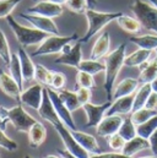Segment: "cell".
Instances as JSON below:
<instances>
[{
    "instance_id": "8fae6325",
    "label": "cell",
    "mask_w": 157,
    "mask_h": 158,
    "mask_svg": "<svg viewBox=\"0 0 157 158\" xmlns=\"http://www.w3.org/2000/svg\"><path fill=\"white\" fill-rule=\"evenodd\" d=\"M64 11L63 5L48 1V0H40V1H36L35 5L30 6L26 9V12L28 14H35V15H40V16H45L49 19H55L59 17Z\"/></svg>"
},
{
    "instance_id": "9f6ffc18",
    "label": "cell",
    "mask_w": 157,
    "mask_h": 158,
    "mask_svg": "<svg viewBox=\"0 0 157 158\" xmlns=\"http://www.w3.org/2000/svg\"><path fill=\"white\" fill-rule=\"evenodd\" d=\"M23 158H32V157H31V156H25Z\"/></svg>"
},
{
    "instance_id": "4fadbf2b",
    "label": "cell",
    "mask_w": 157,
    "mask_h": 158,
    "mask_svg": "<svg viewBox=\"0 0 157 158\" xmlns=\"http://www.w3.org/2000/svg\"><path fill=\"white\" fill-rule=\"evenodd\" d=\"M43 91H44L43 85H40L38 82L32 85L27 89L22 91L20 103L23 106H27L35 110H38L40 103H42V99H43Z\"/></svg>"
},
{
    "instance_id": "7dc6e473",
    "label": "cell",
    "mask_w": 157,
    "mask_h": 158,
    "mask_svg": "<svg viewBox=\"0 0 157 158\" xmlns=\"http://www.w3.org/2000/svg\"><path fill=\"white\" fill-rule=\"evenodd\" d=\"M58 153H59L60 156H66L68 158H78V157H75L74 155H71L70 152H68L66 150H58Z\"/></svg>"
},
{
    "instance_id": "db71d44e",
    "label": "cell",
    "mask_w": 157,
    "mask_h": 158,
    "mask_svg": "<svg viewBox=\"0 0 157 158\" xmlns=\"http://www.w3.org/2000/svg\"><path fill=\"white\" fill-rule=\"evenodd\" d=\"M44 158H60L59 156H55V155H48V156H45Z\"/></svg>"
},
{
    "instance_id": "681fc988",
    "label": "cell",
    "mask_w": 157,
    "mask_h": 158,
    "mask_svg": "<svg viewBox=\"0 0 157 158\" xmlns=\"http://www.w3.org/2000/svg\"><path fill=\"white\" fill-rule=\"evenodd\" d=\"M48 1H52V2H55V4H59V5H65L66 0H48Z\"/></svg>"
},
{
    "instance_id": "94428289",
    "label": "cell",
    "mask_w": 157,
    "mask_h": 158,
    "mask_svg": "<svg viewBox=\"0 0 157 158\" xmlns=\"http://www.w3.org/2000/svg\"><path fill=\"white\" fill-rule=\"evenodd\" d=\"M0 158H1V156H0Z\"/></svg>"
},
{
    "instance_id": "7a4b0ae2",
    "label": "cell",
    "mask_w": 157,
    "mask_h": 158,
    "mask_svg": "<svg viewBox=\"0 0 157 158\" xmlns=\"http://www.w3.org/2000/svg\"><path fill=\"white\" fill-rule=\"evenodd\" d=\"M121 15V12H107V11H98L93 7H88L85 11V16L87 20V31L81 37L80 40L82 43H87L92 40L97 33H100L107 25H109L112 21H116Z\"/></svg>"
},
{
    "instance_id": "277c9868",
    "label": "cell",
    "mask_w": 157,
    "mask_h": 158,
    "mask_svg": "<svg viewBox=\"0 0 157 158\" xmlns=\"http://www.w3.org/2000/svg\"><path fill=\"white\" fill-rule=\"evenodd\" d=\"M130 10L134 12L141 26L157 35V9L147 0H133Z\"/></svg>"
},
{
    "instance_id": "7402d4cb",
    "label": "cell",
    "mask_w": 157,
    "mask_h": 158,
    "mask_svg": "<svg viewBox=\"0 0 157 158\" xmlns=\"http://www.w3.org/2000/svg\"><path fill=\"white\" fill-rule=\"evenodd\" d=\"M149 148H150L149 140L136 135L135 137H133L131 140L125 142V145H124V147L121 150V153H124V155H126L129 157H133L136 153H139V152H141L144 150H149Z\"/></svg>"
},
{
    "instance_id": "8992f818",
    "label": "cell",
    "mask_w": 157,
    "mask_h": 158,
    "mask_svg": "<svg viewBox=\"0 0 157 158\" xmlns=\"http://www.w3.org/2000/svg\"><path fill=\"white\" fill-rule=\"evenodd\" d=\"M54 129L57 130L58 135L60 136V139L63 141V145H64V147L68 152H70L71 155H74L78 158H90V153L83 147L80 146V143L73 136L71 130L64 123H60V124L55 125Z\"/></svg>"
},
{
    "instance_id": "4dcf8cb0",
    "label": "cell",
    "mask_w": 157,
    "mask_h": 158,
    "mask_svg": "<svg viewBox=\"0 0 157 158\" xmlns=\"http://www.w3.org/2000/svg\"><path fill=\"white\" fill-rule=\"evenodd\" d=\"M9 66V74L16 80V82L22 87L23 89V77H22V70H21V64H20V59L17 53H12L11 54V59L10 63L7 64Z\"/></svg>"
},
{
    "instance_id": "74e56055",
    "label": "cell",
    "mask_w": 157,
    "mask_h": 158,
    "mask_svg": "<svg viewBox=\"0 0 157 158\" xmlns=\"http://www.w3.org/2000/svg\"><path fill=\"white\" fill-rule=\"evenodd\" d=\"M76 85L78 87H85V88H93L96 86V82L93 79V75L85 73V71H78L76 74Z\"/></svg>"
},
{
    "instance_id": "91938a15",
    "label": "cell",
    "mask_w": 157,
    "mask_h": 158,
    "mask_svg": "<svg viewBox=\"0 0 157 158\" xmlns=\"http://www.w3.org/2000/svg\"><path fill=\"white\" fill-rule=\"evenodd\" d=\"M33 1H38V0H33Z\"/></svg>"
},
{
    "instance_id": "680465c9",
    "label": "cell",
    "mask_w": 157,
    "mask_h": 158,
    "mask_svg": "<svg viewBox=\"0 0 157 158\" xmlns=\"http://www.w3.org/2000/svg\"><path fill=\"white\" fill-rule=\"evenodd\" d=\"M155 52H156V55H157V49H156V50H155Z\"/></svg>"
},
{
    "instance_id": "f6af8a7d",
    "label": "cell",
    "mask_w": 157,
    "mask_h": 158,
    "mask_svg": "<svg viewBox=\"0 0 157 158\" xmlns=\"http://www.w3.org/2000/svg\"><path fill=\"white\" fill-rule=\"evenodd\" d=\"M146 108H150V109H154L157 110V92H151V94L149 96L147 101H146V104H145Z\"/></svg>"
},
{
    "instance_id": "836d02e7",
    "label": "cell",
    "mask_w": 157,
    "mask_h": 158,
    "mask_svg": "<svg viewBox=\"0 0 157 158\" xmlns=\"http://www.w3.org/2000/svg\"><path fill=\"white\" fill-rule=\"evenodd\" d=\"M53 76V70L47 69L44 65L42 64H36V73H35V80L43 85L44 87H49L50 86V81Z\"/></svg>"
},
{
    "instance_id": "ab89813d",
    "label": "cell",
    "mask_w": 157,
    "mask_h": 158,
    "mask_svg": "<svg viewBox=\"0 0 157 158\" xmlns=\"http://www.w3.org/2000/svg\"><path fill=\"white\" fill-rule=\"evenodd\" d=\"M0 147L9 151V152H15L19 148V145L16 141H14L12 139H10L5 132L4 129L0 127Z\"/></svg>"
},
{
    "instance_id": "5b68a950",
    "label": "cell",
    "mask_w": 157,
    "mask_h": 158,
    "mask_svg": "<svg viewBox=\"0 0 157 158\" xmlns=\"http://www.w3.org/2000/svg\"><path fill=\"white\" fill-rule=\"evenodd\" d=\"M80 40L78 33H73L70 36H60V35H49L45 40L38 45V48L32 53V56H44L50 54H59L64 49V47L71 42Z\"/></svg>"
},
{
    "instance_id": "3957f363",
    "label": "cell",
    "mask_w": 157,
    "mask_h": 158,
    "mask_svg": "<svg viewBox=\"0 0 157 158\" xmlns=\"http://www.w3.org/2000/svg\"><path fill=\"white\" fill-rule=\"evenodd\" d=\"M6 22L9 27L11 28L12 33L15 35L17 42L20 43L21 47H31V45H39L43 40H45L49 35L45 32H42L35 27H27L21 23H19L14 16H7Z\"/></svg>"
},
{
    "instance_id": "7c38bea8",
    "label": "cell",
    "mask_w": 157,
    "mask_h": 158,
    "mask_svg": "<svg viewBox=\"0 0 157 158\" xmlns=\"http://www.w3.org/2000/svg\"><path fill=\"white\" fill-rule=\"evenodd\" d=\"M47 89H48V94L50 97V101H52V103H53V106H54V108H55V110H57V113H58L60 120L70 130H76V124H75L74 118L71 115V112L66 108V106L60 99V97L58 94V91H55V89H53L50 87H47Z\"/></svg>"
},
{
    "instance_id": "cb8c5ba5",
    "label": "cell",
    "mask_w": 157,
    "mask_h": 158,
    "mask_svg": "<svg viewBox=\"0 0 157 158\" xmlns=\"http://www.w3.org/2000/svg\"><path fill=\"white\" fill-rule=\"evenodd\" d=\"M27 135H28L30 147L37 148L44 142V140L47 137V129L44 127V125L42 123L37 121L31 126V129L28 130Z\"/></svg>"
},
{
    "instance_id": "d6a6232c",
    "label": "cell",
    "mask_w": 157,
    "mask_h": 158,
    "mask_svg": "<svg viewBox=\"0 0 157 158\" xmlns=\"http://www.w3.org/2000/svg\"><path fill=\"white\" fill-rule=\"evenodd\" d=\"M156 114H157V110H154V109H150V108L144 107V108H140V109H138V110L131 112L130 118L133 120V123L138 126V125H140V124H144L145 121H147L149 119L152 118V117L156 115Z\"/></svg>"
},
{
    "instance_id": "11a10c76",
    "label": "cell",
    "mask_w": 157,
    "mask_h": 158,
    "mask_svg": "<svg viewBox=\"0 0 157 158\" xmlns=\"http://www.w3.org/2000/svg\"><path fill=\"white\" fill-rule=\"evenodd\" d=\"M139 158H157V156H149V157H139Z\"/></svg>"
},
{
    "instance_id": "30bf717a",
    "label": "cell",
    "mask_w": 157,
    "mask_h": 158,
    "mask_svg": "<svg viewBox=\"0 0 157 158\" xmlns=\"http://www.w3.org/2000/svg\"><path fill=\"white\" fill-rule=\"evenodd\" d=\"M111 104H112V102H109V101H107L106 103H102V104H93L91 102L83 104L82 109L86 113V118H87L85 127H93V126L96 127L101 123V120L106 117V113L109 109Z\"/></svg>"
},
{
    "instance_id": "7bdbcfd3",
    "label": "cell",
    "mask_w": 157,
    "mask_h": 158,
    "mask_svg": "<svg viewBox=\"0 0 157 158\" xmlns=\"http://www.w3.org/2000/svg\"><path fill=\"white\" fill-rule=\"evenodd\" d=\"M76 94H78V102H80L81 107L91 101V89H90V88L78 87V89H76Z\"/></svg>"
},
{
    "instance_id": "f5cc1de1",
    "label": "cell",
    "mask_w": 157,
    "mask_h": 158,
    "mask_svg": "<svg viewBox=\"0 0 157 158\" xmlns=\"http://www.w3.org/2000/svg\"><path fill=\"white\" fill-rule=\"evenodd\" d=\"M0 127H2V129H5V127H6V125L4 124V121H2L1 117H0Z\"/></svg>"
},
{
    "instance_id": "ffe728a7",
    "label": "cell",
    "mask_w": 157,
    "mask_h": 158,
    "mask_svg": "<svg viewBox=\"0 0 157 158\" xmlns=\"http://www.w3.org/2000/svg\"><path fill=\"white\" fill-rule=\"evenodd\" d=\"M109 49H111V36L108 32H102L97 37V40L91 49L90 59L100 60L102 58H106L107 54L109 53Z\"/></svg>"
},
{
    "instance_id": "5bb4252c",
    "label": "cell",
    "mask_w": 157,
    "mask_h": 158,
    "mask_svg": "<svg viewBox=\"0 0 157 158\" xmlns=\"http://www.w3.org/2000/svg\"><path fill=\"white\" fill-rule=\"evenodd\" d=\"M0 89L6 96H9L11 99L20 103L21 93H22L23 89L16 82V80L14 79L10 74H7L4 69H0Z\"/></svg>"
},
{
    "instance_id": "60d3db41",
    "label": "cell",
    "mask_w": 157,
    "mask_h": 158,
    "mask_svg": "<svg viewBox=\"0 0 157 158\" xmlns=\"http://www.w3.org/2000/svg\"><path fill=\"white\" fill-rule=\"evenodd\" d=\"M65 85H66V76L60 71H53V76H52L49 87L55 91H60L65 87Z\"/></svg>"
},
{
    "instance_id": "f1b7e54d",
    "label": "cell",
    "mask_w": 157,
    "mask_h": 158,
    "mask_svg": "<svg viewBox=\"0 0 157 158\" xmlns=\"http://www.w3.org/2000/svg\"><path fill=\"white\" fill-rule=\"evenodd\" d=\"M78 71H85L91 75H98L101 73H104L106 65L104 63H101L100 60H93V59H82L81 63L76 68Z\"/></svg>"
},
{
    "instance_id": "f907efd6",
    "label": "cell",
    "mask_w": 157,
    "mask_h": 158,
    "mask_svg": "<svg viewBox=\"0 0 157 158\" xmlns=\"http://www.w3.org/2000/svg\"><path fill=\"white\" fill-rule=\"evenodd\" d=\"M87 2H88V6H90V7H92V6L95 7V5H96L97 1H96V0H87Z\"/></svg>"
},
{
    "instance_id": "c3c4849f",
    "label": "cell",
    "mask_w": 157,
    "mask_h": 158,
    "mask_svg": "<svg viewBox=\"0 0 157 158\" xmlns=\"http://www.w3.org/2000/svg\"><path fill=\"white\" fill-rule=\"evenodd\" d=\"M151 87H152V91L154 92H157V77L151 82Z\"/></svg>"
},
{
    "instance_id": "1f68e13d",
    "label": "cell",
    "mask_w": 157,
    "mask_h": 158,
    "mask_svg": "<svg viewBox=\"0 0 157 158\" xmlns=\"http://www.w3.org/2000/svg\"><path fill=\"white\" fill-rule=\"evenodd\" d=\"M118 134L125 140V141H129L131 140L133 137H135L138 135V130H136V125L133 123V120L130 117H126L124 118L120 127H119V131Z\"/></svg>"
},
{
    "instance_id": "52a82bcc",
    "label": "cell",
    "mask_w": 157,
    "mask_h": 158,
    "mask_svg": "<svg viewBox=\"0 0 157 158\" xmlns=\"http://www.w3.org/2000/svg\"><path fill=\"white\" fill-rule=\"evenodd\" d=\"M9 121L14 125L15 130L20 132H28L31 126L37 123V120L23 108V104L21 103L9 109Z\"/></svg>"
},
{
    "instance_id": "e0dca14e",
    "label": "cell",
    "mask_w": 157,
    "mask_h": 158,
    "mask_svg": "<svg viewBox=\"0 0 157 158\" xmlns=\"http://www.w3.org/2000/svg\"><path fill=\"white\" fill-rule=\"evenodd\" d=\"M71 134L75 137V140L80 143V146L83 147L90 155H97L102 152L101 146L98 145L97 139L93 135L83 132V131H78V130H71Z\"/></svg>"
},
{
    "instance_id": "4316f807",
    "label": "cell",
    "mask_w": 157,
    "mask_h": 158,
    "mask_svg": "<svg viewBox=\"0 0 157 158\" xmlns=\"http://www.w3.org/2000/svg\"><path fill=\"white\" fill-rule=\"evenodd\" d=\"M129 40L138 45L139 48H142V49H147V50H156L157 49V35H140V36H133L130 37Z\"/></svg>"
},
{
    "instance_id": "9c48e42d",
    "label": "cell",
    "mask_w": 157,
    "mask_h": 158,
    "mask_svg": "<svg viewBox=\"0 0 157 158\" xmlns=\"http://www.w3.org/2000/svg\"><path fill=\"white\" fill-rule=\"evenodd\" d=\"M19 17L23 19L30 25H32V27L37 28L42 32H45L48 35H60V31L53 19L40 16V15H35V14H28V12H21L19 14Z\"/></svg>"
},
{
    "instance_id": "e575fe53",
    "label": "cell",
    "mask_w": 157,
    "mask_h": 158,
    "mask_svg": "<svg viewBox=\"0 0 157 158\" xmlns=\"http://www.w3.org/2000/svg\"><path fill=\"white\" fill-rule=\"evenodd\" d=\"M138 130V135L141 137H145L149 140V137L152 135L154 131L157 130V114L154 115L152 118H150L147 121H145L144 124H140L136 126Z\"/></svg>"
},
{
    "instance_id": "bcb514c9",
    "label": "cell",
    "mask_w": 157,
    "mask_h": 158,
    "mask_svg": "<svg viewBox=\"0 0 157 158\" xmlns=\"http://www.w3.org/2000/svg\"><path fill=\"white\" fill-rule=\"evenodd\" d=\"M149 142H150V150L152 151V155L157 156V130L152 132V135L149 137Z\"/></svg>"
},
{
    "instance_id": "f546056e",
    "label": "cell",
    "mask_w": 157,
    "mask_h": 158,
    "mask_svg": "<svg viewBox=\"0 0 157 158\" xmlns=\"http://www.w3.org/2000/svg\"><path fill=\"white\" fill-rule=\"evenodd\" d=\"M58 94L60 97V99L63 101V103L66 106V108L73 113V112H76L78 109L82 108L80 102H78V94H76V91H69V89H60L58 91Z\"/></svg>"
},
{
    "instance_id": "f35d334b",
    "label": "cell",
    "mask_w": 157,
    "mask_h": 158,
    "mask_svg": "<svg viewBox=\"0 0 157 158\" xmlns=\"http://www.w3.org/2000/svg\"><path fill=\"white\" fill-rule=\"evenodd\" d=\"M65 6L75 14H85V11L90 7L87 0H66Z\"/></svg>"
},
{
    "instance_id": "603a6c76",
    "label": "cell",
    "mask_w": 157,
    "mask_h": 158,
    "mask_svg": "<svg viewBox=\"0 0 157 158\" xmlns=\"http://www.w3.org/2000/svg\"><path fill=\"white\" fill-rule=\"evenodd\" d=\"M151 54H152L151 50L139 48L135 52H133L131 54L125 56L124 66H128V68H140L142 64H145L146 61L150 60Z\"/></svg>"
},
{
    "instance_id": "6f0895ef",
    "label": "cell",
    "mask_w": 157,
    "mask_h": 158,
    "mask_svg": "<svg viewBox=\"0 0 157 158\" xmlns=\"http://www.w3.org/2000/svg\"><path fill=\"white\" fill-rule=\"evenodd\" d=\"M60 158H68L66 156H60Z\"/></svg>"
},
{
    "instance_id": "816d5d0a",
    "label": "cell",
    "mask_w": 157,
    "mask_h": 158,
    "mask_svg": "<svg viewBox=\"0 0 157 158\" xmlns=\"http://www.w3.org/2000/svg\"><path fill=\"white\" fill-rule=\"evenodd\" d=\"M147 1H149L150 4H152V5L157 9V0H147Z\"/></svg>"
},
{
    "instance_id": "83f0119b",
    "label": "cell",
    "mask_w": 157,
    "mask_h": 158,
    "mask_svg": "<svg viewBox=\"0 0 157 158\" xmlns=\"http://www.w3.org/2000/svg\"><path fill=\"white\" fill-rule=\"evenodd\" d=\"M152 92L151 83H141V86L136 89V93L134 94V104H133V112L138 110L140 108H144L146 104V101L149 96Z\"/></svg>"
},
{
    "instance_id": "484cf974",
    "label": "cell",
    "mask_w": 157,
    "mask_h": 158,
    "mask_svg": "<svg viewBox=\"0 0 157 158\" xmlns=\"http://www.w3.org/2000/svg\"><path fill=\"white\" fill-rule=\"evenodd\" d=\"M116 22H117L118 26H119L123 31H125V32H128V33H130V35H136V33H139V32L141 31V27H142L141 23H140V21H139L136 17L128 16V15H125V14H123V12H121V15L116 20Z\"/></svg>"
},
{
    "instance_id": "ac0fdd59",
    "label": "cell",
    "mask_w": 157,
    "mask_h": 158,
    "mask_svg": "<svg viewBox=\"0 0 157 158\" xmlns=\"http://www.w3.org/2000/svg\"><path fill=\"white\" fill-rule=\"evenodd\" d=\"M17 55H19L20 64H21L23 83L33 81L35 80V73H36V64L32 61L31 56L28 55V53L26 52V49L23 47H20L17 49Z\"/></svg>"
},
{
    "instance_id": "9a60e30c",
    "label": "cell",
    "mask_w": 157,
    "mask_h": 158,
    "mask_svg": "<svg viewBox=\"0 0 157 158\" xmlns=\"http://www.w3.org/2000/svg\"><path fill=\"white\" fill-rule=\"evenodd\" d=\"M37 112H38L40 118L43 119V120H45V121H48L49 124H52L53 126H55V125L63 123V121L60 120V118H59V115H58V113H57V110H55V108H54L52 101H50V97H49V94H48L47 87H44V91H43V99H42L40 107L38 108Z\"/></svg>"
},
{
    "instance_id": "d6986e66",
    "label": "cell",
    "mask_w": 157,
    "mask_h": 158,
    "mask_svg": "<svg viewBox=\"0 0 157 158\" xmlns=\"http://www.w3.org/2000/svg\"><path fill=\"white\" fill-rule=\"evenodd\" d=\"M133 104H134V94L117 98L112 102L106 115H126V114H130L133 112Z\"/></svg>"
},
{
    "instance_id": "d590c367",
    "label": "cell",
    "mask_w": 157,
    "mask_h": 158,
    "mask_svg": "<svg viewBox=\"0 0 157 158\" xmlns=\"http://www.w3.org/2000/svg\"><path fill=\"white\" fill-rule=\"evenodd\" d=\"M11 54L12 53L10 50V45H9L7 38H6L4 31L1 30V26H0V58L2 59V61L5 63V65H7L10 63Z\"/></svg>"
},
{
    "instance_id": "ba28073f",
    "label": "cell",
    "mask_w": 157,
    "mask_h": 158,
    "mask_svg": "<svg viewBox=\"0 0 157 158\" xmlns=\"http://www.w3.org/2000/svg\"><path fill=\"white\" fill-rule=\"evenodd\" d=\"M81 60H82V42L78 40L66 44L62 50L60 56L57 58L54 63L59 65H68L76 69Z\"/></svg>"
},
{
    "instance_id": "8d00e7d4",
    "label": "cell",
    "mask_w": 157,
    "mask_h": 158,
    "mask_svg": "<svg viewBox=\"0 0 157 158\" xmlns=\"http://www.w3.org/2000/svg\"><path fill=\"white\" fill-rule=\"evenodd\" d=\"M23 0H0V19H6L11 15L15 7Z\"/></svg>"
},
{
    "instance_id": "2e32d148",
    "label": "cell",
    "mask_w": 157,
    "mask_h": 158,
    "mask_svg": "<svg viewBox=\"0 0 157 158\" xmlns=\"http://www.w3.org/2000/svg\"><path fill=\"white\" fill-rule=\"evenodd\" d=\"M121 115H106L101 123L96 126V132L98 136L107 139L111 135H114L119 131V127L123 123Z\"/></svg>"
},
{
    "instance_id": "ee69618b",
    "label": "cell",
    "mask_w": 157,
    "mask_h": 158,
    "mask_svg": "<svg viewBox=\"0 0 157 158\" xmlns=\"http://www.w3.org/2000/svg\"><path fill=\"white\" fill-rule=\"evenodd\" d=\"M90 158H133L129 157L121 152H101V153H97V155H92L90 156Z\"/></svg>"
},
{
    "instance_id": "44dd1931",
    "label": "cell",
    "mask_w": 157,
    "mask_h": 158,
    "mask_svg": "<svg viewBox=\"0 0 157 158\" xmlns=\"http://www.w3.org/2000/svg\"><path fill=\"white\" fill-rule=\"evenodd\" d=\"M139 85H140V82L138 79L126 77V79L121 80L113 89V101L117 98H120V97L134 94V92H136V89L139 88Z\"/></svg>"
},
{
    "instance_id": "b9f144b4",
    "label": "cell",
    "mask_w": 157,
    "mask_h": 158,
    "mask_svg": "<svg viewBox=\"0 0 157 158\" xmlns=\"http://www.w3.org/2000/svg\"><path fill=\"white\" fill-rule=\"evenodd\" d=\"M107 142H108V146H109L113 151H116V152H121V150H123V147H124V145H125L126 141L117 132V134H114V135L108 136V137H107Z\"/></svg>"
},
{
    "instance_id": "d4e9b609",
    "label": "cell",
    "mask_w": 157,
    "mask_h": 158,
    "mask_svg": "<svg viewBox=\"0 0 157 158\" xmlns=\"http://www.w3.org/2000/svg\"><path fill=\"white\" fill-rule=\"evenodd\" d=\"M139 82L140 83H151L157 77V55L154 59H150L140 68Z\"/></svg>"
},
{
    "instance_id": "6da1fadb",
    "label": "cell",
    "mask_w": 157,
    "mask_h": 158,
    "mask_svg": "<svg viewBox=\"0 0 157 158\" xmlns=\"http://www.w3.org/2000/svg\"><path fill=\"white\" fill-rule=\"evenodd\" d=\"M126 56V44L123 43L118 45L117 48L107 54L104 58V91L107 93V99L109 102L113 101V89H114V83L117 80L118 75L124 66V60Z\"/></svg>"
}]
</instances>
